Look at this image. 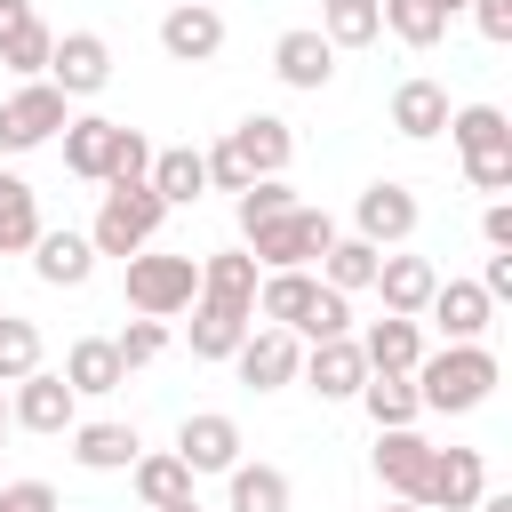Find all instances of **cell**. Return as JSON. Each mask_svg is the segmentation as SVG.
Returning a JSON list of instances; mask_svg holds the SVG:
<instances>
[{
	"label": "cell",
	"instance_id": "cell-1",
	"mask_svg": "<svg viewBox=\"0 0 512 512\" xmlns=\"http://www.w3.org/2000/svg\"><path fill=\"white\" fill-rule=\"evenodd\" d=\"M408 384H416L424 416H472V408H488V392L504 384V368H496L488 344H440V352H424L408 368Z\"/></svg>",
	"mask_w": 512,
	"mask_h": 512
},
{
	"label": "cell",
	"instance_id": "cell-2",
	"mask_svg": "<svg viewBox=\"0 0 512 512\" xmlns=\"http://www.w3.org/2000/svg\"><path fill=\"white\" fill-rule=\"evenodd\" d=\"M160 224H168V208H160V192L136 176V184H104V208H96V224H88V248L96 256H144L152 240H160Z\"/></svg>",
	"mask_w": 512,
	"mask_h": 512
},
{
	"label": "cell",
	"instance_id": "cell-3",
	"mask_svg": "<svg viewBox=\"0 0 512 512\" xmlns=\"http://www.w3.org/2000/svg\"><path fill=\"white\" fill-rule=\"evenodd\" d=\"M328 240H336V216L312 208V200H296L288 216H272V224L248 232V256H256V272H312L328 256Z\"/></svg>",
	"mask_w": 512,
	"mask_h": 512
},
{
	"label": "cell",
	"instance_id": "cell-4",
	"mask_svg": "<svg viewBox=\"0 0 512 512\" xmlns=\"http://www.w3.org/2000/svg\"><path fill=\"white\" fill-rule=\"evenodd\" d=\"M128 312H144V320H176L192 296H200V256H168V248H144V256H128Z\"/></svg>",
	"mask_w": 512,
	"mask_h": 512
},
{
	"label": "cell",
	"instance_id": "cell-5",
	"mask_svg": "<svg viewBox=\"0 0 512 512\" xmlns=\"http://www.w3.org/2000/svg\"><path fill=\"white\" fill-rule=\"evenodd\" d=\"M8 424L16 432H40V440H64L80 424V392L56 368H32L24 384H8Z\"/></svg>",
	"mask_w": 512,
	"mask_h": 512
},
{
	"label": "cell",
	"instance_id": "cell-6",
	"mask_svg": "<svg viewBox=\"0 0 512 512\" xmlns=\"http://www.w3.org/2000/svg\"><path fill=\"white\" fill-rule=\"evenodd\" d=\"M72 104L48 88V80H16V96L0 104V152H40L48 136H64Z\"/></svg>",
	"mask_w": 512,
	"mask_h": 512
},
{
	"label": "cell",
	"instance_id": "cell-7",
	"mask_svg": "<svg viewBox=\"0 0 512 512\" xmlns=\"http://www.w3.org/2000/svg\"><path fill=\"white\" fill-rule=\"evenodd\" d=\"M64 104H80V96H96L104 80H112V40L104 32H56V48H48V72H40Z\"/></svg>",
	"mask_w": 512,
	"mask_h": 512
},
{
	"label": "cell",
	"instance_id": "cell-8",
	"mask_svg": "<svg viewBox=\"0 0 512 512\" xmlns=\"http://www.w3.org/2000/svg\"><path fill=\"white\" fill-rule=\"evenodd\" d=\"M416 224H424V208H416V192L392 184V176H376V184L352 200V232H360L368 248H400V240H416Z\"/></svg>",
	"mask_w": 512,
	"mask_h": 512
},
{
	"label": "cell",
	"instance_id": "cell-9",
	"mask_svg": "<svg viewBox=\"0 0 512 512\" xmlns=\"http://www.w3.org/2000/svg\"><path fill=\"white\" fill-rule=\"evenodd\" d=\"M120 144H128V128L104 120V112H72L64 120V168L80 184H112L120 176Z\"/></svg>",
	"mask_w": 512,
	"mask_h": 512
},
{
	"label": "cell",
	"instance_id": "cell-10",
	"mask_svg": "<svg viewBox=\"0 0 512 512\" xmlns=\"http://www.w3.org/2000/svg\"><path fill=\"white\" fill-rule=\"evenodd\" d=\"M240 416H224V408H192L184 424H176V456H184V472L200 480V472H232L240 464Z\"/></svg>",
	"mask_w": 512,
	"mask_h": 512
},
{
	"label": "cell",
	"instance_id": "cell-11",
	"mask_svg": "<svg viewBox=\"0 0 512 512\" xmlns=\"http://www.w3.org/2000/svg\"><path fill=\"white\" fill-rule=\"evenodd\" d=\"M232 368H240V384H248V392H288V384H296V368H304V344H296L288 328H248V336H240V352H232Z\"/></svg>",
	"mask_w": 512,
	"mask_h": 512
},
{
	"label": "cell",
	"instance_id": "cell-12",
	"mask_svg": "<svg viewBox=\"0 0 512 512\" xmlns=\"http://www.w3.org/2000/svg\"><path fill=\"white\" fill-rule=\"evenodd\" d=\"M488 488V456L480 448H432V472H424V512H472Z\"/></svg>",
	"mask_w": 512,
	"mask_h": 512
},
{
	"label": "cell",
	"instance_id": "cell-13",
	"mask_svg": "<svg viewBox=\"0 0 512 512\" xmlns=\"http://www.w3.org/2000/svg\"><path fill=\"white\" fill-rule=\"evenodd\" d=\"M424 320L440 328V344H488L496 304L480 296V280H440V288H432V304H424Z\"/></svg>",
	"mask_w": 512,
	"mask_h": 512
},
{
	"label": "cell",
	"instance_id": "cell-14",
	"mask_svg": "<svg viewBox=\"0 0 512 512\" xmlns=\"http://www.w3.org/2000/svg\"><path fill=\"white\" fill-rule=\"evenodd\" d=\"M160 48H168V64H216L224 56V16L208 0H176L160 16Z\"/></svg>",
	"mask_w": 512,
	"mask_h": 512
},
{
	"label": "cell",
	"instance_id": "cell-15",
	"mask_svg": "<svg viewBox=\"0 0 512 512\" xmlns=\"http://www.w3.org/2000/svg\"><path fill=\"white\" fill-rule=\"evenodd\" d=\"M272 72H280V88H296V96H320V88L336 80V48H328L312 24H288V32L272 40Z\"/></svg>",
	"mask_w": 512,
	"mask_h": 512
},
{
	"label": "cell",
	"instance_id": "cell-16",
	"mask_svg": "<svg viewBox=\"0 0 512 512\" xmlns=\"http://www.w3.org/2000/svg\"><path fill=\"white\" fill-rule=\"evenodd\" d=\"M368 464H376V480H384V496H400V504H416L424 496V472H432V440L408 424V432H376V448H368Z\"/></svg>",
	"mask_w": 512,
	"mask_h": 512
},
{
	"label": "cell",
	"instance_id": "cell-17",
	"mask_svg": "<svg viewBox=\"0 0 512 512\" xmlns=\"http://www.w3.org/2000/svg\"><path fill=\"white\" fill-rule=\"evenodd\" d=\"M224 144L240 152V168H248V176H288V160H296V128H288L280 112H248Z\"/></svg>",
	"mask_w": 512,
	"mask_h": 512
},
{
	"label": "cell",
	"instance_id": "cell-18",
	"mask_svg": "<svg viewBox=\"0 0 512 512\" xmlns=\"http://www.w3.org/2000/svg\"><path fill=\"white\" fill-rule=\"evenodd\" d=\"M352 344H360L368 376H408V368L424 360V320H400V312H384V320H368Z\"/></svg>",
	"mask_w": 512,
	"mask_h": 512
},
{
	"label": "cell",
	"instance_id": "cell-19",
	"mask_svg": "<svg viewBox=\"0 0 512 512\" xmlns=\"http://www.w3.org/2000/svg\"><path fill=\"white\" fill-rule=\"evenodd\" d=\"M320 400H360V384H368V360H360V344L352 336H328V344H304V368H296Z\"/></svg>",
	"mask_w": 512,
	"mask_h": 512
},
{
	"label": "cell",
	"instance_id": "cell-20",
	"mask_svg": "<svg viewBox=\"0 0 512 512\" xmlns=\"http://www.w3.org/2000/svg\"><path fill=\"white\" fill-rule=\"evenodd\" d=\"M432 288H440L432 256H400V248H384V264H376V296H384V312H400V320H424Z\"/></svg>",
	"mask_w": 512,
	"mask_h": 512
},
{
	"label": "cell",
	"instance_id": "cell-21",
	"mask_svg": "<svg viewBox=\"0 0 512 512\" xmlns=\"http://www.w3.org/2000/svg\"><path fill=\"white\" fill-rule=\"evenodd\" d=\"M448 112H456V104H448V88H440V80H424V72L392 88V136H408V144H432V136L448 128Z\"/></svg>",
	"mask_w": 512,
	"mask_h": 512
},
{
	"label": "cell",
	"instance_id": "cell-22",
	"mask_svg": "<svg viewBox=\"0 0 512 512\" xmlns=\"http://www.w3.org/2000/svg\"><path fill=\"white\" fill-rule=\"evenodd\" d=\"M88 272H96V248H88V232H40L32 240V280L40 288H88Z\"/></svg>",
	"mask_w": 512,
	"mask_h": 512
},
{
	"label": "cell",
	"instance_id": "cell-23",
	"mask_svg": "<svg viewBox=\"0 0 512 512\" xmlns=\"http://www.w3.org/2000/svg\"><path fill=\"white\" fill-rule=\"evenodd\" d=\"M184 312H192V320H184L192 360H232V352H240V336L256 328V312H232V304H208V296H192Z\"/></svg>",
	"mask_w": 512,
	"mask_h": 512
},
{
	"label": "cell",
	"instance_id": "cell-24",
	"mask_svg": "<svg viewBox=\"0 0 512 512\" xmlns=\"http://www.w3.org/2000/svg\"><path fill=\"white\" fill-rule=\"evenodd\" d=\"M64 440H72V464H80V472H128V464H136V448H144V440H136V424H112V416L72 424Z\"/></svg>",
	"mask_w": 512,
	"mask_h": 512
},
{
	"label": "cell",
	"instance_id": "cell-25",
	"mask_svg": "<svg viewBox=\"0 0 512 512\" xmlns=\"http://www.w3.org/2000/svg\"><path fill=\"white\" fill-rule=\"evenodd\" d=\"M312 296H320V272H264L256 280V328H288L296 336Z\"/></svg>",
	"mask_w": 512,
	"mask_h": 512
},
{
	"label": "cell",
	"instance_id": "cell-26",
	"mask_svg": "<svg viewBox=\"0 0 512 512\" xmlns=\"http://www.w3.org/2000/svg\"><path fill=\"white\" fill-rule=\"evenodd\" d=\"M256 256L248 248H216V256H200V296L208 304H232V312H256Z\"/></svg>",
	"mask_w": 512,
	"mask_h": 512
},
{
	"label": "cell",
	"instance_id": "cell-27",
	"mask_svg": "<svg viewBox=\"0 0 512 512\" xmlns=\"http://www.w3.org/2000/svg\"><path fill=\"white\" fill-rule=\"evenodd\" d=\"M80 400H104V392H120L128 384V368H120V352H112V336H80L72 352H64V368H56Z\"/></svg>",
	"mask_w": 512,
	"mask_h": 512
},
{
	"label": "cell",
	"instance_id": "cell-28",
	"mask_svg": "<svg viewBox=\"0 0 512 512\" xmlns=\"http://www.w3.org/2000/svg\"><path fill=\"white\" fill-rule=\"evenodd\" d=\"M128 488H136V504H144V512H160V504H184V496H192V472H184V456H176V448H136Z\"/></svg>",
	"mask_w": 512,
	"mask_h": 512
},
{
	"label": "cell",
	"instance_id": "cell-29",
	"mask_svg": "<svg viewBox=\"0 0 512 512\" xmlns=\"http://www.w3.org/2000/svg\"><path fill=\"white\" fill-rule=\"evenodd\" d=\"M224 504H232V512H288L296 488H288L280 464H248V456H240V464L224 472Z\"/></svg>",
	"mask_w": 512,
	"mask_h": 512
},
{
	"label": "cell",
	"instance_id": "cell-30",
	"mask_svg": "<svg viewBox=\"0 0 512 512\" xmlns=\"http://www.w3.org/2000/svg\"><path fill=\"white\" fill-rule=\"evenodd\" d=\"M40 232H48V224H40V192H32L16 168H0V256H32Z\"/></svg>",
	"mask_w": 512,
	"mask_h": 512
},
{
	"label": "cell",
	"instance_id": "cell-31",
	"mask_svg": "<svg viewBox=\"0 0 512 512\" xmlns=\"http://www.w3.org/2000/svg\"><path fill=\"white\" fill-rule=\"evenodd\" d=\"M144 184L160 192V208H192V200L208 192V168H200V152H192V144H168V152H152Z\"/></svg>",
	"mask_w": 512,
	"mask_h": 512
},
{
	"label": "cell",
	"instance_id": "cell-32",
	"mask_svg": "<svg viewBox=\"0 0 512 512\" xmlns=\"http://www.w3.org/2000/svg\"><path fill=\"white\" fill-rule=\"evenodd\" d=\"M376 264H384V248H368L360 232H336V240H328V256H320V288L360 296V288H376Z\"/></svg>",
	"mask_w": 512,
	"mask_h": 512
},
{
	"label": "cell",
	"instance_id": "cell-33",
	"mask_svg": "<svg viewBox=\"0 0 512 512\" xmlns=\"http://www.w3.org/2000/svg\"><path fill=\"white\" fill-rule=\"evenodd\" d=\"M312 32H320L336 56H344V48H376V40H384V8H376V0H320V24H312Z\"/></svg>",
	"mask_w": 512,
	"mask_h": 512
},
{
	"label": "cell",
	"instance_id": "cell-34",
	"mask_svg": "<svg viewBox=\"0 0 512 512\" xmlns=\"http://www.w3.org/2000/svg\"><path fill=\"white\" fill-rule=\"evenodd\" d=\"M440 136H448V144H456L464 160H480V152H504V144H512V120H504L496 104H456Z\"/></svg>",
	"mask_w": 512,
	"mask_h": 512
},
{
	"label": "cell",
	"instance_id": "cell-35",
	"mask_svg": "<svg viewBox=\"0 0 512 512\" xmlns=\"http://www.w3.org/2000/svg\"><path fill=\"white\" fill-rule=\"evenodd\" d=\"M360 408H368L376 432H408V424L424 416V400H416L408 376H368V384H360Z\"/></svg>",
	"mask_w": 512,
	"mask_h": 512
},
{
	"label": "cell",
	"instance_id": "cell-36",
	"mask_svg": "<svg viewBox=\"0 0 512 512\" xmlns=\"http://www.w3.org/2000/svg\"><path fill=\"white\" fill-rule=\"evenodd\" d=\"M384 8V32L400 40V48H440L448 40V16L432 8V0H376Z\"/></svg>",
	"mask_w": 512,
	"mask_h": 512
},
{
	"label": "cell",
	"instance_id": "cell-37",
	"mask_svg": "<svg viewBox=\"0 0 512 512\" xmlns=\"http://www.w3.org/2000/svg\"><path fill=\"white\" fill-rule=\"evenodd\" d=\"M32 368H40V320L0 312V392H8V384H24Z\"/></svg>",
	"mask_w": 512,
	"mask_h": 512
},
{
	"label": "cell",
	"instance_id": "cell-38",
	"mask_svg": "<svg viewBox=\"0 0 512 512\" xmlns=\"http://www.w3.org/2000/svg\"><path fill=\"white\" fill-rule=\"evenodd\" d=\"M288 208H296V184H288V176H256V184H248V192L232 200V216H240V240H248L256 224L288 216Z\"/></svg>",
	"mask_w": 512,
	"mask_h": 512
},
{
	"label": "cell",
	"instance_id": "cell-39",
	"mask_svg": "<svg viewBox=\"0 0 512 512\" xmlns=\"http://www.w3.org/2000/svg\"><path fill=\"white\" fill-rule=\"evenodd\" d=\"M48 48H56V32L32 16L24 32H8V40H0V64H8L16 80H40V72H48Z\"/></svg>",
	"mask_w": 512,
	"mask_h": 512
},
{
	"label": "cell",
	"instance_id": "cell-40",
	"mask_svg": "<svg viewBox=\"0 0 512 512\" xmlns=\"http://www.w3.org/2000/svg\"><path fill=\"white\" fill-rule=\"evenodd\" d=\"M328 336H352V296H336V288H320V296H312V312H304L296 344H328Z\"/></svg>",
	"mask_w": 512,
	"mask_h": 512
},
{
	"label": "cell",
	"instance_id": "cell-41",
	"mask_svg": "<svg viewBox=\"0 0 512 512\" xmlns=\"http://www.w3.org/2000/svg\"><path fill=\"white\" fill-rule=\"evenodd\" d=\"M112 352H120V368H152V360L168 352V320H144V312H136V320L112 336Z\"/></svg>",
	"mask_w": 512,
	"mask_h": 512
},
{
	"label": "cell",
	"instance_id": "cell-42",
	"mask_svg": "<svg viewBox=\"0 0 512 512\" xmlns=\"http://www.w3.org/2000/svg\"><path fill=\"white\" fill-rule=\"evenodd\" d=\"M200 168H208V192H232V200L256 184V176L240 168V152H232V144H208V152H200Z\"/></svg>",
	"mask_w": 512,
	"mask_h": 512
},
{
	"label": "cell",
	"instance_id": "cell-43",
	"mask_svg": "<svg viewBox=\"0 0 512 512\" xmlns=\"http://www.w3.org/2000/svg\"><path fill=\"white\" fill-rule=\"evenodd\" d=\"M464 184H472V192H488V200H504V184H512V144H504V152L464 160Z\"/></svg>",
	"mask_w": 512,
	"mask_h": 512
},
{
	"label": "cell",
	"instance_id": "cell-44",
	"mask_svg": "<svg viewBox=\"0 0 512 512\" xmlns=\"http://www.w3.org/2000/svg\"><path fill=\"white\" fill-rule=\"evenodd\" d=\"M0 512H56V488L48 480H8L0 488Z\"/></svg>",
	"mask_w": 512,
	"mask_h": 512
},
{
	"label": "cell",
	"instance_id": "cell-45",
	"mask_svg": "<svg viewBox=\"0 0 512 512\" xmlns=\"http://www.w3.org/2000/svg\"><path fill=\"white\" fill-rule=\"evenodd\" d=\"M480 240H488L496 256H512V200H488V208H480Z\"/></svg>",
	"mask_w": 512,
	"mask_h": 512
},
{
	"label": "cell",
	"instance_id": "cell-46",
	"mask_svg": "<svg viewBox=\"0 0 512 512\" xmlns=\"http://www.w3.org/2000/svg\"><path fill=\"white\" fill-rule=\"evenodd\" d=\"M472 24H480V40H512V0H472Z\"/></svg>",
	"mask_w": 512,
	"mask_h": 512
},
{
	"label": "cell",
	"instance_id": "cell-47",
	"mask_svg": "<svg viewBox=\"0 0 512 512\" xmlns=\"http://www.w3.org/2000/svg\"><path fill=\"white\" fill-rule=\"evenodd\" d=\"M480 296L488 304H512V256H488L480 264Z\"/></svg>",
	"mask_w": 512,
	"mask_h": 512
},
{
	"label": "cell",
	"instance_id": "cell-48",
	"mask_svg": "<svg viewBox=\"0 0 512 512\" xmlns=\"http://www.w3.org/2000/svg\"><path fill=\"white\" fill-rule=\"evenodd\" d=\"M24 24H32V0H0V40L24 32Z\"/></svg>",
	"mask_w": 512,
	"mask_h": 512
},
{
	"label": "cell",
	"instance_id": "cell-49",
	"mask_svg": "<svg viewBox=\"0 0 512 512\" xmlns=\"http://www.w3.org/2000/svg\"><path fill=\"white\" fill-rule=\"evenodd\" d=\"M472 512H512V496H504V488H480V504H472Z\"/></svg>",
	"mask_w": 512,
	"mask_h": 512
},
{
	"label": "cell",
	"instance_id": "cell-50",
	"mask_svg": "<svg viewBox=\"0 0 512 512\" xmlns=\"http://www.w3.org/2000/svg\"><path fill=\"white\" fill-rule=\"evenodd\" d=\"M432 8H440V16H464V8H472V0H432Z\"/></svg>",
	"mask_w": 512,
	"mask_h": 512
},
{
	"label": "cell",
	"instance_id": "cell-51",
	"mask_svg": "<svg viewBox=\"0 0 512 512\" xmlns=\"http://www.w3.org/2000/svg\"><path fill=\"white\" fill-rule=\"evenodd\" d=\"M160 512H208V504H200V496H184V504H160Z\"/></svg>",
	"mask_w": 512,
	"mask_h": 512
},
{
	"label": "cell",
	"instance_id": "cell-52",
	"mask_svg": "<svg viewBox=\"0 0 512 512\" xmlns=\"http://www.w3.org/2000/svg\"><path fill=\"white\" fill-rule=\"evenodd\" d=\"M376 512H424V504H400V496H384V504H376Z\"/></svg>",
	"mask_w": 512,
	"mask_h": 512
},
{
	"label": "cell",
	"instance_id": "cell-53",
	"mask_svg": "<svg viewBox=\"0 0 512 512\" xmlns=\"http://www.w3.org/2000/svg\"><path fill=\"white\" fill-rule=\"evenodd\" d=\"M0 424H8V392H0Z\"/></svg>",
	"mask_w": 512,
	"mask_h": 512
},
{
	"label": "cell",
	"instance_id": "cell-54",
	"mask_svg": "<svg viewBox=\"0 0 512 512\" xmlns=\"http://www.w3.org/2000/svg\"><path fill=\"white\" fill-rule=\"evenodd\" d=\"M0 440H8V424H0Z\"/></svg>",
	"mask_w": 512,
	"mask_h": 512
}]
</instances>
